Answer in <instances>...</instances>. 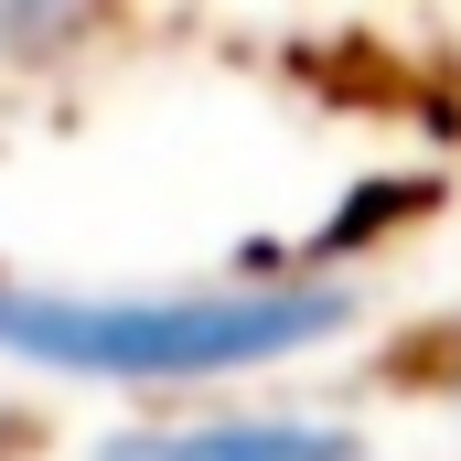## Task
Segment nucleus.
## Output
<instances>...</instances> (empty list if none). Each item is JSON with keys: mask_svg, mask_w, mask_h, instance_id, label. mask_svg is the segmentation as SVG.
I'll return each mask as SVG.
<instances>
[{"mask_svg": "<svg viewBox=\"0 0 461 461\" xmlns=\"http://www.w3.org/2000/svg\"><path fill=\"white\" fill-rule=\"evenodd\" d=\"M118 0H0V76H32V65H65L108 32Z\"/></svg>", "mask_w": 461, "mask_h": 461, "instance_id": "7ed1b4c3", "label": "nucleus"}, {"mask_svg": "<svg viewBox=\"0 0 461 461\" xmlns=\"http://www.w3.org/2000/svg\"><path fill=\"white\" fill-rule=\"evenodd\" d=\"M344 279H172V290H76L0 268V354L65 386H215L354 333Z\"/></svg>", "mask_w": 461, "mask_h": 461, "instance_id": "f257e3e1", "label": "nucleus"}, {"mask_svg": "<svg viewBox=\"0 0 461 461\" xmlns=\"http://www.w3.org/2000/svg\"><path fill=\"white\" fill-rule=\"evenodd\" d=\"M97 461H365V429L301 419V408H226V419L118 429V440H97Z\"/></svg>", "mask_w": 461, "mask_h": 461, "instance_id": "f03ea898", "label": "nucleus"}]
</instances>
